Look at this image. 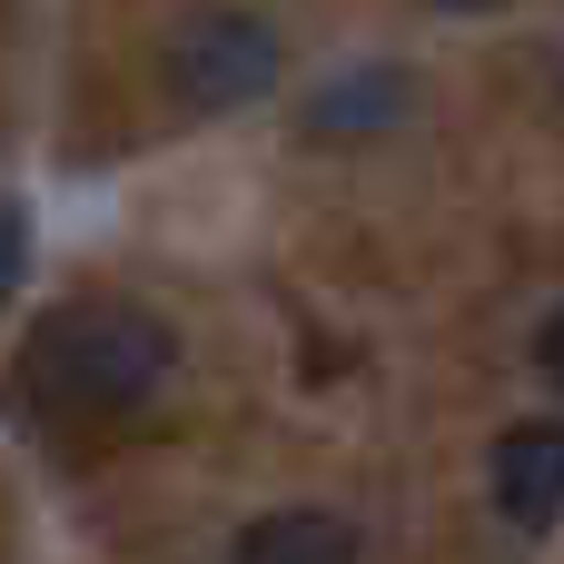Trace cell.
<instances>
[{"label":"cell","mask_w":564,"mask_h":564,"mask_svg":"<svg viewBox=\"0 0 564 564\" xmlns=\"http://www.w3.org/2000/svg\"><path fill=\"white\" fill-rule=\"evenodd\" d=\"M169 327L129 297H69L30 327V357H20V397L40 416H69V426H109V416H139L159 387H169Z\"/></svg>","instance_id":"cell-1"},{"label":"cell","mask_w":564,"mask_h":564,"mask_svg":"<svg viewBox=\"0 0 564 564\" xmlns=\"http://www.w3.org/2000/svg\"><path fill=\"white\" fill-rule=\"evenodd\" d=\"M159 79H169V99L198 109V119L258 109V99L278 89V30H268V10H238V0L188 10V20L169 30V50H159Z\"/></svg>","instance_id":"cell-2"},{"label":"cell","mask_w":564,"mask_h":564,"mask_svg":"<svg viewBox=\"0 0 564 564\" xmlns=\"http://www.w3.org/2000/svg\"><path fill=\"white\" fill-rule=\"evenodd\" d=\"M486 496H496V516L525 525V535L555 525V516H564V416H525V426L496 436V456H486Z\"/></svg>","instance_id":"cell-3"},{"label":"cell","mask_w":564,"mask_h":564,"mask_svg":"<svg viewBox=\"0 0 564 564\" xmlns=\"http://www.w3.org/2000/svg\"><path fill=\"white\" fill-rule=\"evenodd\" d=\"M357 525L337 516V506H268V516H248L238 525V545L228 564H357Z\"/></svg>","instance_id":"cell-4"},{"label":"cell","mask_w":564,"mask_h":564,"mask_svg":"<svg viewBox=\"0 0 564 564\" xmlns=\"http://www.w3.org/2000/svg\"><path fill=\"white\" fill-rule=\"evenodd\" d=\"M406 109H416V79H406V69H357V79H327V89H317L307 129H317V139H367V129H397Z\"/></svg>","instance_id":"cell-5"},{"label":"cell","mask_w":564,"mask_h":564,"mask_svg":"<svg viewBox=\"0 0 564 564\" xmlns=\"http://www.w3.org/2000/svg\"><path fill=\"white\" fill-rule=\"evenodd\" d=\"M20 268H30V228H20V218L0 208V297L20 288Z\"/></svg>","instance_id":"cell-6"},{"label":"cell","mask_w":564,"mask_h":564,"mask_svg":"<svg viewBox=\"0 0 564 564\" xmlns=\"http://www.w3.org/2000/svg\"><path fill=\"white\" fill-rule=\"evenodd\" d=\"M535 357H545V377H555V387H564V307H555V317H545V337H535Z\"/></svg>","instance_id":"cell-7"},{"label":"cell","mask_w":564,"mask_h":564,"mask_svg":"<svg viewBox=\"0 0 564 564\" xmlns=\"http://www.w3.org/2000/svg\"><path fill=\"white\" fill-rule=\"evenodd\" d=\"M446 10H496V0H446Z\"/></svg>","instance_id":"cell-8"}]
</instances>
